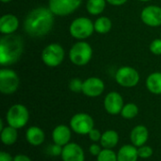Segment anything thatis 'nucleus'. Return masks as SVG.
<instances>
[{"instance_id": "1", "label": "nucleus", "mask_w": 161, "mask_h": 161, "mask_svg": "<svg viewBox=\"0 0 161 161\" xmlns=\"http://www.w3.org/2000/svg\"><path fill=\"white\" fill-rule=\"evenodd\" d=\"M55 14L49 8L38 7L30 10L25 16L24 29L27 35L40 38L47 35L54 26Z\"/></svg>"}, {"instance_id": "2", "label": "nucleus", "mask_w": 161, "mask_h": 161, "mask_svg": "<svg viewBox=\"0 0 161 161\" xmlns=\"http://www.w3.org/2000/svg\"><path fill=\"white\" fill-rule=\"evenodd\" d=\"M24 52V41L16 34L4 35L0 39V64L10 66L16 63Z\"/></svg>"}, {"instance_id": "3", "label": "nucleus", "mask_w": 161, "mask_h": 161, "mask_svg": "<svg viewBox=\"0 0 161 161\" xmlns=\"http://www.w3.org/2000/svg\"><path fill=\"white\" fill-rule=\"evenodd\" d=\"M5 119L8 125L19 130L26 126L30 119V113L25 105L14 104L8 109Z\"/></svg>"}, {"instance_id": "4", "label": "nucleus", "mask_w": 161, "mask_h": 161, "mask_svg": "<svg viewBox=\"0 0 161 161\" xmlns=\"http://www.w3.org/2000/svg\"><path fill=\"white\" fill-rule=\"evenodd\" d=\"M92 48L89 42L78 41L72 45L69 51V58L75 66H85L92 60Z\"/></svg>"}, {"instance_id": "5", "label": "nucleus", "mask_w": 161, "mask_h": 161, "mask_svg": "<svg viewBox=\"0 0 161 161\" xmlns=\"http://www.w3.org/2000/svg\"><path fill=\"white\" fill-rule=\"evenodd\" d=\"M94 23L88 17H78L69 26L70 35L77 41H85L94 32Z\"/></svg>"}, {"instance_id": "6", "label": "nucleus", "mask_w": 161, "mask_h": 161, "mask_svg": "<svg viewBox=\"0 0 161 161\" xmlns=\"http://www.w3.org/2000/svg\"><path fill=\"white\" fill-rule=\"evenodd\" d=\"M65 58V51L62 45L57 42L47 44L42 52V62L51 68L58 67L60 65Z\"/></svg>"}, {"instance_id": "7", "label": "nucleus", "mask_w": 161, "mask_h": 161, "mask_svg": "<svg viewBox=\"0 0 161 161\" xmlns=\"http://www.w3.org/2000/svg\"><path fill=\"white\" fill-rule=\"evenodd\" d=\"M69 125L72 131L80 136H88V134L94 128L93 118L86 112H78L72 116Z\"/></svg>"}, {"instance_id": "8", "label": "nucleus", "mask_w": 161, "mask_h": 161, "mask_svg": "<svg viewBox=\"0 0 161 161\" xmlns=\"http://www.w3.org/2000/svg\"><path fill=\"white\" fill-rule=\"evenodd\" d=\"M20 79L17 73L11 69L2 68L0 70V92L5 95L15 93L19 88Z\"/></svg>"}, {"instance_id": "9", "label": "nucleus", "mask_w": 161, "mask_h": 161, "mask_svg": "<svg viewBox=\"0 0 161 161\" xmlns=\"http://www.w3.org/2000/svg\"><path fill=\"white\" fill-rule=\"evenodd\" d=\"M139 72L131 66H122L115 74V80L121 87L134 88L140 82Z\"/></svg>"}, {"instance_id": "10", "label": "nucleus", "mask_w": 161, "mask_h": 161, "mask_svg": "<svg viewBox=\"0 0 161 161\" xmlns=\"http://www.w3.org/2000/svg\"><path fill=\"white\" fill-rule=\"evenodd\" d=\"M83 0H49L48 8L56 15L60 17L74 13L82 4Z\"/></svg>"}, {"instance_id": "11", "label": "nucleus", "mask_w": 161, "mask_h": 161, "mask_svg": "<svg viewBox=\"0 0 161 161\" xmlns=\"http://www.w3.org/2000/svg\"><path fill=\"white\" fill-rule=\"evenodd\" d=\"M106 86L104 81L96 76L88 77L83 81L82 93L90 98H95L102 95L105 92Z\"/></svg>"}, {"instance_id": "12", "label": "nucleus", "mask_w": 161, "mask_h": 161, "mask_svg": "<svg viewBox=\"0 0 161 161\" xmlns=\"http://www.w3.org/2000/svg\"><path fill=\"white\" fill-rule=\"evenodd\" d=\"M124 106V98L118 92H110L105 96L104 108L108 114L113 116L121 114Z\"/></svg>"}, {"instance_id": "13", "label": "nucleus", "mask_w": 161, "mask_h": 161, "mask_svg": "<svg viewBox=\"0 0 161 161\" xmlns=\"http://www.w3.org/2000/svg\"><path fill=\"white\" fill-rule=\"evenodd\" d=\"M141 19L142 23L151 27H158L161 25V7L150 5L145 7L141 12Z\"/></svg>"}, {"instance_id": "14", "label": "nucleus", "mask_w": 161, "mask_h": 161, "mask_svg": "<svg viewBox=\"0 0 161 161\" xmlns=\"http://www.w3.org/2000/svg\"><path fill=\"white\" fill-rule=\"evenodd\" d=\"M60 158L62 161H85L86 155L81 145L76 142H70L63 146Z\"/></svg>"}, {"instance_id": "15", "label": "nucleus", "mask_w": 161, "mask_h": 161, "mask_svg": "<svg viewBox=\"0 0 161 161\" xmlns=\"http://www.w3.org/2000/svg\"><path fill=\"white\" fill-rule=\"evenodd\" d=\"M72 133L73 131L70 125H67L64 124L58 125L54 127L52 131V134H51L52 141L54 143L63 147L71 142Z\"/></svg>"}, {"instance_id": "16", "label": "nucleus", "mask_w": 161, "mask_h": 161, "mask_svg": "<svg viewBox=\"0 0 161 161\" xmlns=\"http://www.w3.org/2000/svg\"><path fill=\"white\" fill-rule=\"evenodd\" d=\"M149 140V130L143 125H138L134 126L130 132L131 144L136 147H142L147 143Z\"/></svg>"}, {"instance_id": "17", "label": "nucleus", "mask_w": 161, "mask_h": 161, "mask_svg": "<svg viewBox=\"0 0 161 161\" xmlns=\"http://www.w3.org/2000/svg\"><path fill=\"white\" fill-rule=\"evenodd\" d=\"M25 137L26 142L34 147L41 146L45 142V132L42 128L36 125L29 126L25 131Z\"/></svg>"}, {"instance_id": "18", "label": "nucleus", "mask_w": 161, "mask_h": 161, "mask_svg": "<svg viewBox=\"0 0 161 161\" xmlns=\"http://www.w3.org/2000/svg\"><path fill=\"white\" fill-rule=\"evenodd\" d=\"M19 27V20L18 18L11 14H4L0 18V32L3 35H10L14 34L15 31Z\"/></svg>"}, {"instance_id": "19", "label": "nucleus", "mask_w": 161, "mask_h": 161, "mask_svg": "<svg viewBox=\"0 0 161 161\" xmlns=\"http://www.w3.org/2000/svg\"><path fill=\"white\" fill-rule=\"evenodd\" d=\"M139 158L138 147L133 144H124L117 152L118 161H138Z\"/></svg>"}, {"instance_id": "20", "label": "nucleus", "mask_w": 161, "mask_h": 161, "mask_svg": "<svg viewBox=\"0 0 161 161\" xmlns=\"http://www.w3.org/2000/svg\"><path fill=\"white\" fill-rule=\"evenodd\" d=\"M120 142V135L114 129H108L102 133L100 144L104 149H114Z\"/></svg>"}, {"instance_id": "21", "label": "nucleus", "mask_w": 161, "mask_h": 161, "mask_svg": "<svg viewBox=\"0 0 161 161\" xmlns=\"http://www.w3.org/2000/svg\"><path fill=\"white\" fill-rule=\"evenodd\" d=\"M0 139L1 142L6 146H11L15 144L18 140V129L7 125L3 129L0 130Z\"/></svg>"}, {"instance_id": "22", "label": "nucleus", "mask_w": 161, "mask_h": 161, "mask_svg": "<svg viewBox=\"0 0 161 161\" xmlns=\"http://www.w3.org/2000/svg\"><path fill=\"white\" fill-rule=\"evenodd\" d=\"M145 85L151 93L161 95V72H154L150 74L146 78Z\"/></svg>"}, {"instance_id": "23", "label": "nucleus", "mask_w": 161, "mask_h": 161, "mask_svg": "<svg viewBox=\"0 0 161 161\" xmlns=\"http://www.w3.org/2000/svg\"><path fill=\"white\" fill-rule=\"evenodd\" d=\"M107 0H88L86 4L87 11L91 15H100L106 8Z\"/></svg>"}, {"instance_id": "24", "label": "nucleus", "mask_w": 161, "mask_h": 161, "mask_svg": "<svg viewBox=\"0 0 161 161\" xmlns=\"http://www.w3.org/2000/svg\"><path fill=\"white\" fill-rule=\"evenodd\" d=\"M112 28V22L108 17H98L94 22V30L99 34H107Z\"/></svg>"}, {"instance_id": "25", "label": "nucleus", "mask_w": 161, "mask_h": 161, "mask_svg": "<svg viewBox=\"0 0 161 161\" xmlns=\"http://www.w3.org/2000/svg\"><path fill=\"white\" fill-rule=\"evenodd\" d=\"M139 111V107L135 103H126L121 111V116L125 120H133L138 116Z\"/></svg>"}, {"instance_id": "26", "label": "nucleus", "mask_w": 161, "mask_h": 161, "mask_svg": "<svg viewBox=\"0 0 161 161\" xmlns=\"http://www.w3.org/2000/svg\"><path fill=\"white\" fill-rule=\"evenodd\" d=\"M96 161H118L117 153L113 149H104L96 158Z\"/></svg>"}, {"instance_id": "27", "label": "nucleus", "mask_w": 161, "mask_h": 161, "mask_svg": "<svg viewBox=\"0 0 161 161\" xmlns=\"http://www.w3.org/2000/svg\"><path fill=\"white\" fill-rule=\"evenodd\" d=\"M138 153H139V157L142 159H148L150 158L153 154H154V150L151 146L149 145H143L142 147L138 148Z\"/></svg>"}, {"instance_id": "28", "label": "nucleus", "mask_w": 161, "mask_h": 161, "mask_svg": "<svg viewBox=\"0 0 161 161\" xmlns=\"http://www.w3.org/2000/svg\"><path fill=\"white\" fill-rule=\"evenodd\" d=\"M82 88H83V81L80 78H73L69 82V89L71 92L78 93L82 92Z\"/></svg>"}, {"instance_id": "29", "label": "nucleus", "mask_w": 161, "mask_h": 161, "mask_svg": "<svg viewBox=\"0 0 161 161\" xmlns=\"http://www.w3.org/2000/svg\"><path fill=\"white\" fill-rule=\"evenodd\" d=\"M62 146L60 145H58L56 143L53 142V144H50L47 148V153L49 156L51 157H60L61 156V153H62Z\"/></svg>"}, {"instance_id": "30", "label": "nucleus", "mask_w": 161, "mask_h": 161, "mask_svg": "<svg viewBox=\"0 0 161 161\" xmlns=\"http://www.w3.org/2000/svg\"><path fill=\"white\" fill-rule=\"evenodd\" d=\"M149 49L152 54L156 56L161 55V38L160 39H155L149 45Z\"/></svg>"}, {"instance_id": "31", "label": "nucleus", "mask_w": 161, "mask_h": 161, "mask_svg": "<svg viewBox=\"0 0 161 161\" xmlns=\"http://www.w3.org/2000/svg\"><path fill=\"white\" fill-rule=\"evenodd\" d=\"M102 133L103 132H101L99 129H97V128L94 127L88 134V137H89V139H90V141L92 142H97V143H99L100 141H101V138H102Z\"/></svg>"}, {"instance_id": "32", "label": "nucleus", "mask_w": 161, "mask_h": 161, "mask_svg": "<svg viewBox=\"0 0 161 161\" xmlns=\"http://www.w3.org/2000/svg\"><path fill=\"white\" fill-rule=\"evenodd\" d=\"M102 150H103V147L101 146L100 143H97V142H92L89 146V153L95 158L98 157V155L102 152Z\"/></svg>"}, {"instance_id": "33", "label": "nucleus", "mask_w": 161, "mask_h": 161, "mask_svg": "<svg viewBox=\"0 0 161 161\" xmlns=\"http://www.w3.org/2000/svg\"><path fill=\"white\" fill-rule=\"evenodd\" d=\"M13 161H32V159L25 154H17L13 157Z\"/></svg>"}, {"instance_id": "34", "label": "nucleus", "mask_w": 161, "mask_h": 161, "mask_svg": "<svg viewBox=\"0 0 161 161\" xmlns=\"http://www.w3.org/2000/svg\"><path fill=\"white\" fill-rule=\"evenodd\" d=\"M0 161H13V157L6 151H1L0 152Z\"/></svg>"}, {"instance_id": "35", "label": "nucleus", "mask_w": 161, "mask_h": 161, "mask_svg": "<svg viewBox=\"0 0 161 161\" xmlns=\"http://www.w3.org/2000/svg\"><path fill=\"white\" fill-rule=\"evenodd\" d=\"M128 0H107V2L112 6L118 7V6H122L124 4H125Z\"/></svg>"}, {"instance_id": "36", "label": "nucleus", "mask_w": 161, "mask_h": 161, "mask_svg": "<svg viewBox=\"0 0 161 161\" xmlns=\"http://www.w3.org/2000/svg\"><path fill=\"white\" fill-rule=\"evenodd\" d=\"M10 1H11V0H1V2H2V3H5V4H6V3H9Z\"/></svg>"}, {"instance_id": "37", "label": "nucleus", "mask_w": 161, "mask_h": 161, "mask_svg": "<svg viewBox=\"0 0 161 161\" xmlns=\"http://www.w3.org/2000/svg\"><path fill=\"white\" fill-rule=\"evenodd\" d=\"M139 1H141V2H149L151 0H139Z\"/></svg>"}, {"instance_id": "38", "label": "nucleus", "mask_w": 161, "mask_h": 161, "mask_svg": "<svg viewBox=\"0 0 161 161\" xmlns=\"http://www.w3.org/2000/svg\"><path fill=\"white\" fill-rule=\"evenodd\" d=\"M160 38H161V33H160Z\"/></svg>"}]
</instances>
